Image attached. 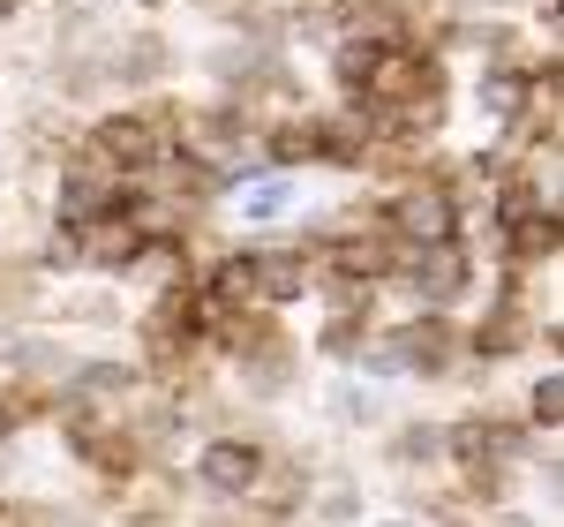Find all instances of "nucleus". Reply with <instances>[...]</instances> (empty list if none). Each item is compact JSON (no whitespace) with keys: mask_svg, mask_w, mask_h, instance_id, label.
I'll list each match as a JSON object with an SVG mask.
<instances>
[{"mask_svg":"<svg viewBox=\"0 0 564 527\" xmlns=\"http://www.w3.org/2000/svg\"><path fill=\"white\" fill-rule=\"evenodd\" d=\"M8 8H23V0H0V15H8Z\"/></svg>","mask_w":564,"mask_h":527,"instance_id":"obj_7","label":"nucleus"},{"mask_svg":"<svg viewBox=\"0 0 564 527\" xmlns=\"http://www.w3.org/2000/svg\"><path fill=\"white\" fill-rule=\"evenodd\" d=\"M204 475H212L218 490H249V483H257V452H249V444H212Z\"/></svg>","mask_w":564,"mask_h":527,"instance_id":"obj_3","label":"nucleus"},{"mask_svg":"<svg viewBox=\"0 0 564 527\" xmlns=\"http://www.w3.org/2000/svg\"><path fill=\"white\" fill-rule=\"evenodd\" d=\"M113 68H121V76H159V68H166V45H129V53H121V61H113Z\"/></svg>","mask_w":564,"mask_h":527,"instance_id":"obj_4","label":"nucleus"},{"mask_svg":"<svg viewBox=\"0 0 564 527\" xmlns=\"http://www.w3.org/2000/svg\"><path fill=\"white\" fill-rule=\"evenodd\" d=\"M481 106H497V114H512V106H520V76H497V84L481 76Z\"/></svg>","mask_w":564,"mask_h":527,"instance_id":"obj_5","label":"nucleus"},{"mask_svg":"<svg viewBox=\"0 0 564 527\" xmlns=\"http://www.w3.org/2000/svg\"><path fill=\"white\" fill-rule=\"evenodd\" d=\"M271 212H286V181H263L249 196V219H271Z\"/></svg>","mask_w":564,"mask_h":527,"instance_id":"obj_6","label":"nucleus"},{"mask_svg":"<svg viewBox=\"0 0 564 527\" xmlns=\"http://www.w3.org/2000/svg\"><path fill=\"white\" fill-rule=\"evenodd\" d=\"M481 8H489V0H481Z\"/></svg>","mask_w":564,"mask_h":527,"instance_id":"obj_8","label":"nucleus"},{"mask_svg":"<svg viewBox=\"0 0 564 527\" xmlns=\"http://www.w3.org/2000/svg\"><path fill=\"white\" fill-rule=\"evenodd\" d=\"M399 226H406V234H430V241H452V196H444V189H414V196L399 204Z\"/></svg>","mask_w":564,"mask_h":527,"instance_id":"obj_1","label":"nucleus"},{"mask_svg":"<svg viewBox=\"0 0 564 527\" xmlns=\"http://www.w3.org/2000/svg\"><path fill=\"white\" fill-rule=\"evenodd\" d=\"M135 241H143V234H135L121 212H106V219H90V226H84V257H98V264L135 257Z\"/></svg>","mask_w":564,"mask_h":527,"instance_id":"obj_2","label":"nucleus"}]
</instances>
